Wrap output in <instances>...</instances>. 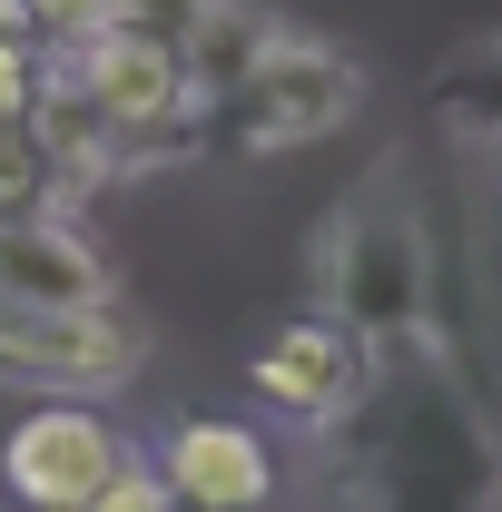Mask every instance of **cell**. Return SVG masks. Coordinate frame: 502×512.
<instances>
[{"instance_id": "cell-14", "label": "cell", "mask_w": 502, "mask_h": 512, "mask_svg": "<svg viewBox=\"0 0 502 512\" xmlns=\"http://www.w3.org/2000/svg\"><path fill=\"white\" fill-rule=\"evenodd\" d=\"M20 10H30V30L50 50H79L89 30H109V0H20Z\"/></svg>"}, {"instance_id": "cell-3", "label": "cell", "mask_w": 502, "mask_h": 512, "mask_svg": "<svg viewBox=\"0 0 502 512\" xmlns=\"http://www.w3.org/2000/svg\"><path fill=\"white\" fill-rule=\"evenodd\" d=\"M60 69L99 99V119L119 138V168L148 158V148H188L178 128L207 119V89L188 79V60L168 40H138V30H89L79 50H60Z\"/></svg>"}, {"instance_id": "cell-13", "label": "cell", "mask_w": 502, "mask_h": 512, "mask_svg": "<svg viewBox=\"0 0 502 512\" xmlns=\"http://www.w3.org/2000/svg\"><path fill=\"white\" fill-rule=\"evenodd\" d=\"M79 512H178V503H168L158 463H119V473H109V483H99V493H89Z\"/></svg>"}, {"instance_id": "cell-11", "label": "cell", "mask_w": 502, "mask_h": 512, "mask_svg": "<svg viewBox=\"0 0 502 512\" xmlns=\"http://www.w3.org/2000/svg\"><path fill=\"white\" fill-rule=\"evenodd\" d=\"M40 207H60L50 158L30 148V128H0V227H10V217H40Z\"/></svg>"}, {"instance_id": "cell-10", "label": "cell", "mask_w": 502, "mask_h": 512, "mask_svg": "<svg viewBox=\"0 0 502 512\" xmlns=\"http://www.w3.org/2000/svg\"><path fill=\"white\" fill-rule=\"evenodd\" d=\"M424 109H434L443 128H463V138H502V30H493V40H473L453 69H434Z\"/></svg>"}, {"instance_id": "cell-18", "label": "cell", "mask_w": 502, "mask_h": 512, "mask_svg": "<svg viewBox=\"0 0 502 512\" xmlns=\"http://www.w3.org/2000/svg\"><path fill=\"white\" fill-rule=\"evenodd\" d=\"M493 483H502V463H493Z\"/></svg>"}, {"instance_id": "cell-9", "label": "cell", "mask_w": 502, "mask_h": 512, "mask_svg": "<svg viewBox=\"0 0 502 512\" xmlns=\"http://www.w3.org/2000/svg\"><path fill=\"white\" fill-rule=\"evenodd\" d=\"M276 40H286V30H276L266 10H247V0H217V10L188 30V50H178V60H188V79L217 99V89H237V79H247V69L276 50Z\"/></svg>"}, {"instance_id": "cell-5", "label": "cell", "mask_w": 502, "mask_h": 512, "mask_svg": "<svg viewBox=\"0 0 502 512\" xmlns=\"http://www.w3.org/2000/svg\"><path fill=\"white\" fill-rule=\"evenodd\" d=\"M138 365V325L119 306H0V375L99 394Z\"/></svg>"}, {"instance_id": "cell-8", "label": "cell", "mask_w": 502, "mask_h": 512, "mask_svg": "<svg viewBox=\"0 0 502 512\" xmlns=\"http://www.w3.org/2000/svg\"><path fill=\"white\" fill-rule=\"evenodd\" d=\"M109 296H119L109 256L89 247L60 207L0 227V306H109Z\"/></svg>"}, {"instance_id": "cell-4", "label": "cell", "mask_w": 502, "mask_h": 512, "mask_svg": "<svg viewBox=\"0 0 502 512\" xmlns=\"http://www.w3.org/2000/svg\"><path fill=\"white\" fill-rule=\"evenodd\" d=\"M119 463H128V444H119V424H109L99 404H40V414L10 424L0 483H10L20 512H79Z\"/></svg>"}, {"instance_id": "cell-15", "label": "cell", "mask_w": 502, "mask_h": 512, "mask_svg": "<svg viewBox=\"0 0 502 512\" xmlns=\"http://www.w3.org/2000/svg\"><path fill=\"white\" fill-rule=\"evenodd\" d=\"M40 40H0V128H20L30 119V99H40Z\"/></svg>"}, {"instance_id": "cell-17", "label": "cell", "mask_w": 502, "mask_h": 512, "mask_svg": "<svg viewBox=\"0 0 502 512\" xmlns=\"http://www.w3.org/2000/svg\"><path fill=\"white\" fill-rule=\"evenodd\" d=\"M473 512H502V483H483V503H473Z\"/></svg>"}, {"instance_id": "cell-12", "label": "cell", "mask_w": 502, "mask_h": 512, "mask_svg": "<svg viewBox=\"0 0 502 512\" xmlns=\"http://www.w3.org/2000/svg\"><path fill=\"white\" fill-rule=\"evenodd\" d=\"M217 0H109V30H138V40H168V50H188V30L207 20Z\"/></svg>"}, {"instance_id": "cell-1", "label": "cell", "mask_w": 502, "mask_h": 512, "mask_svg": "<svg viewBox=\"0 0 502 512\" xmlns=\"http://www.w3.org/2000/svg\"><path fill=\"white\" fill-rule=\"evenodd\" d=\"M325 316L345 325L365 355L375 345H414L424 335V306H434V247H424V217L404 207L394 178L345 197V217L325 227Z\"/></svg>"}, {"instance_id": "cell-16", "label": "cell", "mask_w": 502, "mask_h": 512, "mask_svg": "<svg viewBox=\"0 0 502 512\" xmlns=\"http://www.w3.org/2000/svg\"><path fill=\"white\" fill-rule=\"evenodd\" d=\"M0 40H40V30H30V10H20V0H0Z\"/></svg>"}, {"instance_id": "cell-2", "label": "cell", "mask_w": 502, "mask_h": 512, "mask_svg": "<svg viewBox=\"0 0 502 512\" xmlns=\"http://www.w3.org/2000/svg\"><path fill=\"white\" fill-rule=\"evenodd\" d=\"M207 109H227V138L237 148H315V138H335V128L365 109V69L345 60L335 40H276L266 60L237 79V89H217Z\"/></svg>"}, {"instance_id": "cell-7", "label": "cell", "mask_w": 502, "mask_h": 512, "mask_svg": "<svg viewBox=\"0 0 502 512\" xmlns=\"http://www.w3.org/2000/svg\"><path fill=\"white\" fill-rule=\"evenodd\" d=\"M158 483L178 512H276V493H286L276 444L256 424H217V414H188L158 444Z\"/></svg>"}, {"instance_id": "cell-6", "label": "cell", "mask_w": 502, "mask_h": 512, "mask_svg": "<svg viewBox=\"0 0 502 512\" xmlns=\"http://www.w3.org/2000/svg\"><path fill=\"white\" fill-rule=\"evenodd\" d=\"M247 384H256V404L286 414V424H345V414L365 404V384H375V355L335 316H296V325H276V335L256 345Z\"/></svg>"}]
</instances>
